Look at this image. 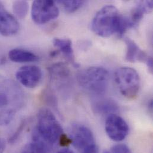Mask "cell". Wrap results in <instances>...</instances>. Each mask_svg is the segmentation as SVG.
<instances>
[{
	"mask_svg": "<svg viewBox=\"0 0 153 153\" xmlns=\"http://www.w3.org/2000/svg\"><path fill=\"white\" fill-rule=\"evenodd\" d=\"M82 153H98V149L96 145H94L82 152Z\"/></svg>",
	"mask_w": 153,
	"mask_h": 153,
	"instance_id": "21",
	"label": "cell"
},
{
	"mask_svg": "<svg viewBox=\"0 0 153 153\" xmlns=\"http://www.w3.org/2000/svg\"><path fill=\"white\" fill-rule=\"evenodd\" d=\"M63 134V129L53 113L47 108L40 109L37 115V125L33 133V142L48 150L59 141Z\"/></svg>",
	"mask_w": 153,
	"mask_h": 153,
	"instance_id": "1",
	"label": "cell"
},
{
	"mask_svg": "<svg viewBox=\"0 0 153 153\" xmlns=\"http://www.w3.org/2000/svg\"><path fill=\"white\" fill-rule=\"evenodd\" d=\"M53 42V45L63 54L68 61H69L73 66L77 68L78 64L75 61L71 40L65 38H54Z\"/></svg>",
	"mask_w": 153,
	"mask_h": 153,
	"instance_id": "13",
	"label": "cell"
},
{
	"mask_svg": "<svg viewBox=\"0 0 153 153\" xmlns=\"http://www.w3.org/2000/svg\"><path fill=\"white\" fill-rule=\"evenodd\" d=\"M59 16V8L54 1L36 0L33 2L31 9V16L36 23L42 25L47 23Z\"/></svg>",
	"mask_w": 153,
	"mask_h": 153,
	"instance_id": "6",
	"label": "cell"
},
{
	"mask_svg": "<svg viewBox=\"0 0 153 153\" xmlns=\"http://www.w3.org/2000/svg\"><path fill=\"white\" fill-rule=\"evenodd\" d=\"M57 2L62 7L63 10L69 13H72L80 9L85 4L84 1H58Z\"/></svg>",
	"mask_w": 153,
	"mask_h": 153,
	"instance_id": "17",
	"label": "cell"
},
{
	"mask_svg": "<svg viewBox=\"0 0 153 153\" xmlns=\"http://www.w3.org/2000/svg\"><path fill=\"white\" fill-rule=\"evenodd\" d=\"M93 110L95 113L100 114H115L118 110L117 104L110 99L101 100L93 105Z\"/></svg>",
	"mask_w": 153,
	"mask_h": 153,
	"instance_id": "15",
	"label": "cell"
},
{
	"mask_svg": "<svg viewBox=\"0 0 153 153\" xmlns=\"http://www.w3.org/2000/svg\"><path fill=\"white\" fill-rule=\"evenodd\" d=\"M5 149V144L4 141L0 138V153H3Z\"/></svg>",
	"mask_w": 153,
	"mask_h": 153,
	"instance_id": "22",
	"label": "cell"
},
{
	"mask_svg": "<svg viewBox=\"0 0 153 153\" xmlns=\"http://www.w3.org/2000/svg\"><path fill=\"white\" fill-rule=\"evenodd\" d=\"M123 17L116 7L105 5L95 15L91 29L96 35L103 38L110 37L114 33L118 35Z\"/></svg>",
	"mask_w": 153,
	"mask_h": 153,
	"instance_id": "3",
	"label": "cell"
},
{
	"mask_svg": "<svg viewBox=\"0 0 153 153\" xmlns=\"http://www.w3.org/2000/svg\"><path fill=\"white\" fill-rule=\"evenodd\" d=\"M25 126V122H23L21 123L20 126L19 127V128L17 129V131H16V132L11 137L10 139H9V142L10 141L11 143H13V142H14V141L17 140V138H18L19 135L21 134L22 131L23 129H24Z\"/></svg>",
	"mask_w": 153,
	"mask_h": 153,
	"instance_id": "20",
	"label": "cell"
},
{
	"mask_svg": "<svg viewBox=\"0 0 153 153\" xmlns=\"http://www.w3.org/2000/svg\"><path fill=\"white\" fill-rule=\"evenodd\" d=\"M69 138L74 147L80 152L95 144L92 131L82 124L76 123L72 126Z\"/></svg>",
	"mask_w": 153,
	"mask_h": 153,
	"instance_id": "8",
	"label": "cell"
},
{
	"mask_svg": "<svg viewBox=\"0 0 153 153\" xmlns=\"http://www.w3.org/2000/svg\"><path fill=\"white\" fill-rule=\"evenodd\" d=\"M6 59L4 56L0 52V66L4 65L5 63Z\"/></svg>",
	"mask_w": 153,
	"mask_h": 153,
	"instance_id": "23",
	"label": "cell"
},
{
	"mask_svg": "<svg viewBox=\"0 0 153 153\" xmlns=\"http://www.w3.org/2000/svg\"><path fill=\"white\" fill-rule=\"evenodd\" d=\"M109 74L102 67L92 66L82 71L77 76L80 86L94 95L104 94L108 87Z\"/></svg>",
	"mask_w": 153,
	"mask_h": 153,
	"instance_id": "4",
	"label": "cell"
},
{
	"mask_svg": "<svg viewBox=\"0 0 153 153\" xmlns=\"http://www.w3.org/2000/svg\"><path fill=\"white\" fill-rule=\"evenodd\" d=\"M127 49L125 59L128 62L135 63L136 62H141L146 63L149 71L153 72V59L143 51L138 45L130 38H125Z\"/></svg>",
	"mask_w": 153,
	"mask_h": 153,
	"instance_id": "10",
	"label": "cell"
},
{
	"mask_svg": "<svg viewBox=\"0 0 153 153\" xmlns=\"http://www.w3.org/2000/svg\"><path fill=\"white\" fill-rule=\"evenodd\" d=\"M47 150L39 144L32 142L25 145L21 153H47Z\"/></svg>",
	"mask_w": 153,
	"mask_h": 153,
	"instance_id": "18",
	"label": "cell"
},
{
	"mask_svg": "<svg viewBox=\"0 0 153 153\" xmlns=\"http://www.w3.org/2000/svg\"><path fill=\"white\" fill-rule=\"evenodd\" d=\"M105 129L108 137L115 142L124 140L128 136L129 129L126 122L116 114L108 115L105 120Z\"/></svg>",
	"mask_w": 153,
	"mask_h": 153,
	"instance_id": "7",
	"label": "cell"
},
{
	"mask_svg": "<svg viewBox=\"0 0 153 153\" xmlns=\"http://www.w3.org/2000/svg\"><path fill=\"white\" fill-rule=\"evenodd\" d=\"M153 1H141L133 8L131 16L128 18L132 28L136 27L144 17V14H148L153 10Z\"/></svg>",
	"mask_w": 153,
	"mask_h": 153,
	"instance_id": "12",
	"label": "cell"
},
{
	"mask_svg": "<svg viewBox=\"0 0 153 153\" xmlns=\"http://www.w3.org/2000/svg\"><path fill=\"white\" fill-rule=\"evenodd\" d=\"M13 10L17 17L24 19L28 13V2L26 1H16L13 2Z\"/></svg>",
	"mask_w": 153,
	"mask_h": 153,
	"instance_id": "16",
	"label": "cell"
},
{
	"mask_svg": "<svg viewBox=\"0 0 153 153\" xmlns=\"http://www.w3.org/2000/svg\"><path fill=\"white\" fill-rule=\"evenodd\" d=\"M114 80L120 94L130 100L135 98L140 89V77L138 72L131 68H119L114 74Z\"/></svg>",
	"mask_w": 153,
	"mask_h": 153,
	"instance_id": "5",
	"label": "cell"
},
{
	"mask_svg": "<svg viewBox=\"0 0 153 153\" xmlns=\"http://www.w3.org/2000/svg\"><path fill=\"white\" fill-rule=\"evenodd\" d=\"M56 153H74L72 150L68 149H64L59 150L58 152Z\"/></svg>",
	"mask_w": 153,
	"mask_h": 153,
	"instance_id": "24",
	"label": "cell"
},
{
	"mask_svg": "<svg viewBox=\"0 0 153 153\" xmlns=\"http://www.w3.org/2000/svg\"><path fill=\"white\" fill-rule=\"evenodd\" d=\"M112 153H132L130 149L125 144H117L111 148Z\"/></svg>",
	"mask_w": 153,
	"mask_h": 153,
	"instance_id": "19",
	"label": "cell"
},
{
	"mask_svg": "<svg viewBox=\"0 0 153 153\" xmlns=\"http://www.w3.org/2000/svg\"><path fill=\"white\" fill-rule=\"evenodd\" d=\"M19 23L0 2V34L4 36L16 35L19 30Z\"/></svg>",
	"mask_w": 153,
	"mask_h": 153,
	"instance_id": "11",
	"label": "cell"
},
{
	"mask_svg": "<svg viewBox=\"0 0 153 153\" xmlns=\"http://www.w3.org/2000/svg\"><path fill=\"white\" fill-rule=\"evenodd\" d=\"M23 96L13 81L0 76V126L11 122L22 105Z\"/></svg>",
	"mask_w": 153,
	"mask_h": 153,
	"instance_id": "2",
	"label": "cell"
},
{
	"mask_svg": "<svg viewBox=\"0 0 153 153\" xmlns=\"http://www.w3.org/2000/svg\"><path fill=\"white\" fill-rule=\"evenodd\" d=\"M102 153H112L111 152H110V151H108V150H104Z\"/></svg>",
	"mask_w": 153,
	"mask_h": 153,
	"instance_id": "25",
	"label": "cell"
},
{
	"mask_svg": "<svg viewBox=\"0 0 153 153\" xmlns=\"http://www.w3.org/2000/svg\"><path fill=\"white\" fill-rule=\"evenodd\" d=\"M42 72L39 67L27 65L20 68L16 73V77L23 86L27 88H34L40 82Z\"/></svg>",
	"mask_w": 153,
	"mask_h": 153,
	"instance_id": "9",
	"label": "cell"
},
{
	"mask_svg": "<svg viewBox=\"0 0 153 153\" xmlns=\"http://www.w3.org/2000/svg\"><path fill=\"white\" fill-rule=\"evenodd\" d=\"M10 60L16 63H28L36 62L39 57L33 53L21 48H14L8 53Z\"/></svg>",
	"mask_w": 153,
	"mask_h": 153,
	"instance_id": "14",
	"label": "cell"
}]
</instances>
